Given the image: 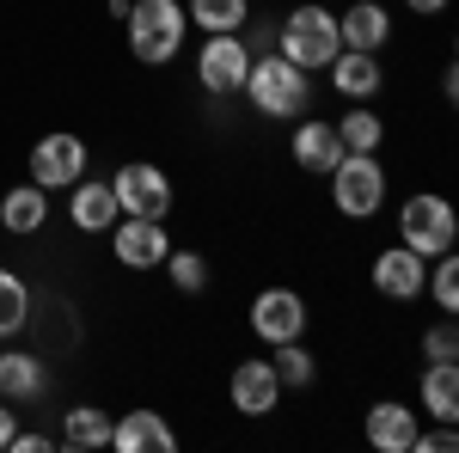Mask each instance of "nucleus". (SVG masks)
<instances>
[{
	"instance_id": "25",
	"label": "nucleus",
	"mask_w": 459,
	"mask_h": 453,
	"mask_svg": "<svg viewBox=\"0 0 459 453\" xmlns=\"http://www.w3.org/2000/svg\"><path fill=\"white\" fill-rule=\"evenodd\" d=\"M270 368H276L282 392H307V386L318 380V355L300 344V337H294V344H276V349H270Z\"/></svg>"
},
{
	"instance_id": "33",
	"label": "nucleus",
	"mask_w": 459,
	"mask_h": 453,
	"mask_svg": "<svg viewBox=\"0 0 459 453\" xmlns=\"http://www.w3.org/2000/svg\"><path fill=\"white\" fill-rule=\"evenodd\" d=\"M404 6H411L417 19H435V13H447V0H404Z\"/></svg>"
},
{
	"instance_id": "19",
	"label": "nucleus",
	"mask_w": 459,
	"mask_h": 453,
	"mask_svg": "<svg viewBox=\"0 0 459 453\" xmlns=\"http://www.w3.org/2000/svg\"><path fill=\"white\" fill-rule=\"evenodd\" d=\"M417 392L429 423H459V362H429L417 374Z\"/></svg>"
},
{
	"instance_id": "6",
	"label": "nucleus",
	"mask_w": 459,
	"mask_h": 453,
	"mask_svg": "<svg viewBox=\"0 0 459 453\" xmlns=\"http://www.w3.org/2000/svg\"><path fill=\"white\" fill-rule=\"evenodd\" d=\"M110 196H117V214H142V221H166L178 203L172 178L160 172L153 160H129L110 172Z\"/></svg>"
},
{
	"instance_id": "16",
	"label": "nucleus",
	"mask_w": 459,
	"mask_h": 453,
	"mask_svg": "<svg viewBox=\"0 0 459 453\" xmlns=\"http://www.w3.org/2000/svg\"><path fill=\"white\" fill-rule=\"evenodd\" d=\"M110 448L117 453H172L178 448V429L160 411H123V417L110 423Z\"/></svg>"
},
{
	"instance_id": "32",
	"label": "nucleus",
	"mask_w": 459,
	"mask_h": 453,
	"mask_svg": "<svg viewBox=\"0 0 459 453\" xmlns=\"http://www.w3.org/2000/svg\"><path fill=\"white\" fill-rule=\"evenodd\" d=\"M13 429H19V411H13V405H6V398H0V448H6V441H13Z\"/></svg>"
},
{
	"instance_id": "7",
	"label": "nucleus",
	"mask_w": 459,
	"mask_h": 453,
	"mask_svg": "<svg viewBox=\"0 0 459 453\" xmlns=\"http://www.w3.org/2000/svg\"><path fill=\"white\" fill-rule=\"evenodd\" d=\"M246 74H251V49H246L239 31L203 37V49H196V86H203L209 99H239Z\"/></svg>"
},
{
	"instance_id": "34",
	"label": "nucleus",
	"mask_w": 459,
	"mask_h": 453,
	"mask_svg": "<svg viewBox=\"0 0 459 453\" xmlns=\"http://www.w3.org/2000/svg\"><path fill=\"white\" fill-rule=\"evenodd\" d=\"M441 99H447V105L459 99V74H454V68H441Z\"/></svg>"
},
{
	"instance_id": "21",
	"label": "nucleus",
	"mask_w": 459,
	"mask_h": 453,
	"mask_svg": "<svg viewBox=\"0 0 459 453\" xmlns=\"http://www.w3.org/2000/svg\"><path fill=\"white\" fill-rule=\"evenodd\" d=\"M43 386H49V374H43V362L31 349H6L0 355V398L6 405H31V398H43Z\"/></svg>"
},
{
	"instance_id": "18",
	"label": "nucleus",
	"mask_w": 459,
	"mask_h": 453,
	"mask_svg": "<svg viewBox=\"0 0 459 453\" xmlns=\"http://www.w3.org/2000/svg\"><path fill=\"white\" fill-rule=\"evenodd\" d=\"M68 221L74 233H110L117 227V196H110V178H80L68 184Z\"/></svg>"
},
{
	"instance_id": "22",
	"label": "nucleus",
	"mask_w": 459,
	"mask_h": 453,
	"mask_svg": "<svg viewBox=\"0 0 459 453\" xmlns=\"http://www.w3.org/2000/svg\"><path fill=\"white\" fill-rule=\"evenodd\" d=\"M56 448H68V453L110 448V411H99V405H74V411H62V435H56Z\"/></svg>"
},
{
	"instance_id": "13",
	"label": "nucleus",
	"mask_w": 459,
	"mask_h": 453,
	"mask_svg": "<svg viewBox=\"0 0 459 453\" xmlns=\"http://www.w3.org/2000/svg\"><path fill=\"white\" fill-rule=\"evenodd\" d=\"M417 429H423V411L404 405V398H374V411L361 423V435H368L374 453H411L417 448Z\"/></svg>"
},
{
	"instance_id": "11",
	"label": "nucleus",
	"mask_w": 459,
	"mask_h": 453,
	"mask_svg": "<svg viewBox=\"0 0 459 453\" xmlns=\"http://www.w3.org/2000/svg\"><path fill=\"white\" fill-rule=\"evenodd\" d=\"M227 398H233L239 417H276L288 392H282V380H276V368H270V355H246V362H233V374H227Z\"/></svg>"
},
{
	"instance_id": "3",
	"label": "nucleus",
	"mask_w": 459,
	"mask_h": 453,
	"mask_svg": "<svg viewBox=\"0 0 459 453\" xmlns=\"http://www.w3.org/2000/svg\"><path fill=\"white\" fill-rule=\"evenodd\" d=\"M337 49H343V37H337V13L318 6V0H300L282 25H276V56H288L294 68H307V74H325Z\"/></svg>"
},
{
	"instance_id": "14",
	"label": "nucleus",
	"mask_w": 459,
	"mask_h": 453,
	"mask_svg": "<svg viewBox=\"0 0 459 453\" xmlns=\"http://www.w3.org/2000/svg\"><path fill=\"white\" fill-rule=\"evenodd\" d=\"M331 92L343 99V105H374L380 99V86H386V68H380V56H368V49H337L331 56Z\"/></svg>"
},
{
	"instance_id": "10",
	"label": "nucleus",
	"mask_w": 459,
	"mask_h": 453,
	"mask_svg": "<svg viewBox=\"0 0 459 453\" xmlns=\"http://www.w3.org/2000/svg\"><path fill=\"white\" fill-rule=\"evenodd\" d=\"M86 166H92V147L74 135V129H56V135H43L31 147V184H43V190H68V184H80Z\"/></svg>"
},
{
	"instance_id": "24",
	"label": "nucleus",
	"mask_w": 459,
	"mask_h": 453,
	"mask_svg": "<svg viewBox=\"0 0 459 453\" xmlns=\"http://www.w3.org/2000/svg\"><path fill=\"white\" fill-rule=\"evenodd\" d=\"M337 141H343V153H380L386 147V123L374 117V105H350L337 117Z\"/></svg>"
},
{
	"instance_id": "12",
	"label": "nucleus",
	"mask_w": 459,
	"mask_h": 453,
	"mask_svg": "<svg viewBox=\"0 0 459 453\" xmlns=\"http://www.w3.org/2000/svg\"><path fill=\"white\" fill-rule=\"evenodd\" d=\"M423 276H429V257H417L411 245H386V251H374V294L392 301V307L423 301Z\"/></svg>"
},
{
	"instance_id": "29",
	"label": "nucleus",
	"mask_w": 459,
	"mask_h": 453,
	"mask_svg": "<svg viewBox=\"0 0 459 453\" xmlns=\"http://www.w3.org/2000/svg\"><path fill=\"white\" fill-rule=\"evenodd\" d=\"M423 355H429V362H459V325H454V313H441L423 331Z\"/></svg>"
},
{
	"instance_id": "28",
	"label": "nucleus",
	"mask_w": 459,
	"mask_h": 453,
	"mask_svg": "<svg viewBox=\"0 0 459 453\" xmlns=\"http://www.w3.org/2000/svg\"><path fill=\"white\" fill-rule=\"evenodd\" d=\"M423 294L435 301V313H459V257H454V251H441V257H429Z\"/></svg>"
},
{
	"instance_id": "2",
	"label": "nucleus",
	"mask_w": 459,
	"mask_h": 453,
	"mask_svg": "<svg viewBox=\"0 0 459 453\" xmlns=\"http://www.w3.org/2000/svg\"><path fill=\"white\" fill-rule=\"evenodd\" d=\"M129 56L142 68H166L184 56V37H190V19H184V0H129Z\"/></svg>"
},
{
	"instance_id": "17",
	"label": "nucleus",
	"mask_w": 459,
	"mask_h": 453,
	"mask_svg": "<svg viewBox=\"0 0 459 453\" xmlns=\"http://www.w3.org/2000/svg\"><path fill=\"white\" fill-rule=\"evenodd\" d=\"M337 37H343V49H368V56H380V49L392 43L386 0H350V6L337 13Z\"/></svg>"
},
{
	"instance_id": "31",
	"label": "nucleus",
	"mask_w": 459,
	"mask_h": 453,
	"mask_svg": "<svg viewBox=\"0 0 459 453\" xmlns=\"http://www.w3.org/2000/svg\"><path fill=\"white\" fill-rule=\"evenodd\" d=\"M13 453H56V435H37V429H13Z\"/></svg>"
},
{
	"instance_id": "15",
	"label": "nucleus",
	"mask_w": 459,
	"mask_h": 453,
	"mask_svg": "<svg viewBox=\"0 0 459 453\" xmlns=\"http://www.w3.org/2000/svg\"><path fill=\"white\" fill-rule=\"evenodd\" d=\"M288 160L300 166V172L325 178L337 160H343V141H337V123H325V117H294V135H288Z\"/></svg>"
},
{
	"instance_id": "27",
	"label": "nucleus",
	"mask_w": 459,
	"mask_h": 453,
	"mask_svg": "<svg viewBox=\"0 0 459 453\" xmlns=\"http://www.w3.org/2000/svg\"><path fill=\"white\" fill-rule=\"evenodd\" d=\"M160 270L172 276L178 294H209V257H203V251H190V245H172Z\"/></svg>"
},
{
	"instance_id": "30",
	"label": "nucleus",
	"mask_w": 459,
	"mask_h": 453,
	"mask_svg": "<svg viewBox=\"0 0 459 453\" xmlns=\"http://www.w3.org/2000/svg\"><path fill=\"white\" fill-rule=\"evenodd\" d=\"M411 453H459V429H454V423L417 429V448H411Z\"/></svg>"
},
{
	"instance_id": "9",
	"label": "nucleus",
	"mask_w": 459,
	"mask_h": 453,
	"mask_svg": "<svg viewBox=\"0 0 459 453\" xmlns=\"http://www.w3.org/2000/svg\"><path fill=\"white\" fill-rule=\"evenodd\" d=\"M105 240H110V257H117L129 276H142V270H160V264H166V251H172V233H166V221H142V214H117V227H110Z\"/></svg>"
},
{
	"instance_id": "20",
	"label": "nucleus",
	"mask_w": 459,
	"mask_h": 453,
	"mask_svg": "<svg viewBox=\"0 0 459 453\" xmlns=\"http://www.w3.org/2000/svg\"><path fill=\"white\" fill-rule=\"evenodd\" d=\"M43 221H49V190H43V184H13V190L0 196V227H6V233L31 240V233H43Z\"/></svg>"
},
{
	"instance_id": "1",
	"label": "nucleus",
	"mask_w": 459,
	"mask_h": 453,
	"mask_svg": "<svg viewBox=\"0 0 459 453\" xmlns=\"http://www.w3.org/2000/svg\"><path fill=\"white\" fill-rule=\"evenodd\" d=\"M239 92H246L251 117H264V123H294V117L313 110V74L294 68L276 49H264V56H251V74H246Z\"/></svg>"
},
{
	"instance_id": "23",
	"label": "nucleus",
	"mask_w": 459,
	"mask_h": 453,
	"mask_svg": "<svg viewBox=\"0 0 459 453\" xmlns=\"http://www.w3.org/2000/svg\"><path fill=\"white\" fill-rule=\"evenodd\" d=\"M184 19H190L203 37L246 31V25H251V0H184Z\"/></svg>"
},
{
	"instance_id": "4",
	"label": "nucleus",
	"mask_w": 459,
	"mask_h": 453,
	"mask_svg": "<svg viewBox=\"0 0 459 453\" xmlns=\"http://www.w3.org/2000/svg\"><path fill=\"white\" fill-rule=\"evenodd\" d=\"M398 245H411L417 257H441L459 245V214L441 190H417L398 203Z\"/></svg>"
},
{
	"instance_id": "26",
	"label": "nucleus",
	"mask_w": 459,
	"mask_h": 453,
	"mask_svg": "<svg viewBox=\"0 0 459 453\" xmlns=\"http://www.w3.org/2000/svg\"><path fill=\"white\" fill-rule=\"evenodd\" d=\"M25 325H31V288L19 270L0 264V337H19Z\"/></svg>"
},
{
	"instance_id": "8",
	"label": "nucleus",
	"mask_w": 459,
	"mask_h": 453,
	"mask_svg": "<svg viewBox=\"0 0 459 453\" xmlns=\"http://www.w3.org/2000/svg\"><path fill=\"white\" fill-rule=\"evenodd\" d=\"M246 325H251V337H257L264 349L294 344V337H307V301H300L294 288H257Z\"/></svg>"
},
{
	"instance_id": "5",
	"label": "nucleus",
	"mask_w": 459,
	"mask_h": 453,
	"mask_svg": "<svg viewBox=\"0 0 459 453\" xmlns=\"http://www.w3.org/2000/svg\"><path fill=\"white\" fill-rule=\"evenodd\" d=\"M325 178H331V209L343 221H374L386 209V166H380V153H343Z\"/></svg>"
}]
</instances>
